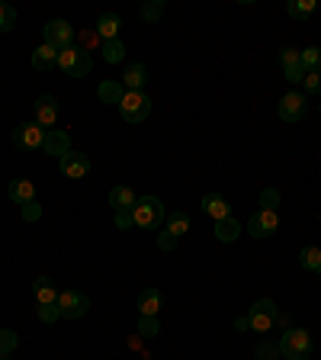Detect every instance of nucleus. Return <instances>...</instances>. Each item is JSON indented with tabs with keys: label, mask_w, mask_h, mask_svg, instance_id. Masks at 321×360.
I'll return each instance as SVG.
<instances>
[{
	"label": "nucleus",
	"mask_w": 321,
	"mask_h": 360,
	"mask_svg": "<svg viewBox=\"0 0 321 360\" xmlns=\"http://www.w3.org/2000/svg\"><path fill=\"white\" fill-rule=\"evenodd\" d=\"M277 347H280V357L286 360H308L312 357V335L306 328H286Z\"/></svg>",
	"instance_id": "f257e3e1"
},
{
	"label": "nucleus",
	"mask_w": 321,
	"mask_h": 360,
	"mask_svg": "<svg viewBox=\"0 0 321 360\" xmlns=\"http://www.w3.org/2000/svg\"><path fill=\"white\" fill-rule=\"evenodd\" d=\"M132 219L138 229H161V222L167 219V210L157 196H138V202H135V210H132Z\"/></svg>",
	"instance_id": "f03ea898"
},
{
	"label": "nucleus",
	"mask_w": 321,
	"mask_h": 360,
	"mask_svg": "<svg viewBox=\"0 0 321 360\" xmlns=\"http://www.w3.org/2000/svg\"><path fill=\"white\" fill-rule=\"evenodd\" d=\"M58 68L71 77H84V75H90L93 58H90V52H84L81 45H67V49L58 52Z\"/></svg>",
	"instance_id": "7ed1b4c3"
},
{
	"label": "nucleus",
	"mask_w": 321,
	"mask_h": 360,
	"mask_svg": "<svg viewBox=\"0 0 321 360\" xmlns=\"http://www.w3.org/2000/svg\"><path fill=\"white\" fill-rule=\"evenodd\" d=\"M280 319V309L273 300H257L254 306H251V312H247V322H251V328L257 331V335H267L273 325H277Z\"/></svg>",
	"instance_id": "20e7f679"
},
{
	"label": "nucleus",
	"mask_w": 321,
	"mask_h": 360,
	"mask_svg": "<svg viewBox=\"0 0 321 360\" xmlns=\"http://www.w3.org/2000/svg\"><path fill=\"white\" fill-rule=\"evenodd\" d=\"M119 112L126 122H142L151 112V97L145 90H126V97L119 103Z\"/></svg>",
	"instance_id": "39448f33"
},
{
	"label": "nucleus",
	"mask_w": 321,
	"mask_h": 360,
	"mask_svg": "<svg viewBox=\"0 0 321 360\" xmlns=\"http://www.w3.org/2000/svg\"><path fill=\"white\" fill-rule=\"evenodd\" d=\"M58 312H61V319H84L90 312V296L81 290L58 292Z\"/></svg>",
	"instance_id": "423d86ee"
},
{
	"label": "nucleus",
	"mask_w": 321,
	"mask_h": 360,
	"mask_svg": "<svg viewBox=\"0 0 321 360\" xmlns=\"http://www.w3.org/2000/svg\"><path fill=\"white\" fill-rule=\"evenodd\" d=\"M42 39H45V45H52L55 52H61L67 45H74V30H71L67 20H48L42 26Z\"/></svg>",
	"instance_id": "0eeeda50"
},
{
	"label": "nucleus",
	"mask_w": 321,
	"mask_h": 360,
	"mask_svg": "<svg viewBox=\"0 0 321 360\" xmlns=\"http://www.w3.org/2000/svg\"><path fill=\"white\" fill-rule=\"evenodd\" d=\"M13 145L22 151H36L45 145V129L39 122H22V126L13 129Z\"/></svg>",
	"instance_id": "6e6552de"
},
{
	"label": "nucleus",
	"mask_w": 321,
	"mask_h": 360,
	"mask_svg": "<svg viewBox=\"0 0 321 360\" xmlns=\"http://www.w3.org/2000/svg\"><path fill=\"white\" fill-rule=\"evenodd\" d=\"M280 229V212L277 210H261L251 216L247 222V232L254 235V238H270V235Z\"/></svg>",
	"instance_id": "1a4fd4ad"
},
{
	"label": "nucleus",
	"mask_w": 321,
	"mask_h": 360,
	"mask_svg": "<svg viewBox=\"0 0 321 360\" xmlns=\"http://www.w3.org/2000/svg\"><path fill=\"white\" fill-rule=\"evenodd\" d=\"M308 103H306V94H299V90H289L283 100H280V120L283 122H299L302 116H306Z\"/></svg>",
	"instance_id": "9d476101"
},
{
	"label": "nucleus",
	"mask_w": 321,
	"mask_h": 360,
	"mask_svg": "<svg viewBox=\"0 0 321 360\" xmlns=\"http://www.w3.org/2000/svg\"><path fill=\"white\" fill-rule=\"evenodd\" d=\"M36 122L45 132H52V129L58 126V100H55L52 94H42V97L36 100Z\"/></svg>",
	"instance_id": "9b49d317"
},
{
	"label": "nucleus",
	"mask_w": 321,
	"mask_h": 360,
	"mask_svg": "<svg viewBox=\"0 0 321 360\" xmlns=\"http://www.w3.org/2000/svg\"><path fill=\"white\" fill-rule=\"evenodd\" d=\"M61 174L71 180H81L90 174V158L84 155V151H67L65 158H61Z\"/></svg>",
	"instance_id": "f8f14e48"
},
{
	"label": "nucleus",
	"mask_w": 321,
	"mask_h": 360,
	"mask_svg": "<svg viewBox=\"0 0 321 360\" xmlns=\"http://www.w3.org/2000/svg\"><path fill=\"white\" fill-rule=\"evenodd\" d=\"M280 61H283V71H286V81L296 84L306 77V68H302V58H299V49H292V45H286V49H280Z\"/></svg>",
	"instance_id": "ddd939ff"
},
{
	"label": "nucleus",
	"mask_w": 321,
	"mask_h": 360,
	"mask_svg": "<svg viewBox=\"0 0 321 360\" xmlns=\"http://www.w3.org/2000/svg\"><path fill=\"white\" fill-rule=\"evenodd\" d=\"M45 155H52V158H65L67 151H71V135L61 132V129H52V132H45V145H42Z\"/></svg>",
	"instance_id": "4468645a"
},
{
	"label": "nucleus",
	"mask_w": 321,
	"mask_h": 360,
	"mask_svg": "<svg viewBox=\"0 0 321 360\" xmlns=\"http://www.w3.org/2000/svg\"><path fill=\"white\" fill-rule=\"evenodd\" d=\"M202 212L206 216H212V222H222V219L232 216V206H228V200L218 193H206L202 196Z\"/></svg>",
	"instance_id": "2eb2a0df"
},
{
	"label": "nucleus",
	"mask_w": 321,
	"mask_h": 360,
	"mask_svg": "<svg viewBox=\"0 0 321 360\" xmlns=\"http://www.w3.org/2000/svg\"><path fill=\"white\" fill-rule=\"evenodd\" d=\"M135 202H138V196H135L129 187H122V184L110 190V206H112V212H132Z\"/></svg>",
	"instance_id": "dca6fc26"
},
{
	"label": "nucleus",
	"mask_w": 321,
	"mask_h": 360,
	"mask_svg": "<svg viewBox=\"0 0 321 360\" xmlns=\"http://www.w3.org/2000/svg\"><path fill=\"white\" fill-rule=\"evenodd\" d=\"M119 26H122L119 13H103L93 30H97V36L103 39V42H112V39H119Z\"/></svg>",
	"instance_id": "f3484780"
},
{
	"label": "nucleus",
	"mask_w": 321,
	"mask_h": 360,
	"mask_svg": "<svg viewBox=\"0 0 321 360\" xmlns=\"http://www.w3.org/2000/svg\"><path fill=\"white\" fill-rule=\"evenodd\" d=\"M58 65V52H55L52 45H39V49H32V68L36 71H52V68Z\"/></svg>",
	"instance_id": "a211bd4d"
},
{
	"label": "nucleus",
	"mask_w": 321,
	"mask_h": 360,
	"mask_svg": "<svg viewBox=\"0 0 321 360\" xmlns=\"http://www.w3.org/2000/svg\"><path fill=\"white\" fill-rule=\"evenodd\" d=\"M145 81H148V68L142 61H135V65L126 68V75H122V87L126 90H142Z\"/></svg>",
	"instance_id": "6ab92c4d"
},
{
	"label": "nucleus",
	"mask_w": 321,
	"mask_h": 360,
	"mask_svg": "<svg viewBox=\"0 0 321 360\" xmlns=\"http://www.w3.org/2000/svg\"><path fill=\"white\" fill-rule=\"evenodd\" d=\"M32 292H36L39 306H52V302H58V286H55L48 277H39L36 283H32Z\"/></svg>",
	"instance_id": "aec40b11"
},
{
	"label": "nucleus",
	"mask_w": 321,
	"mask_h": 360,
	"mask_svg": "<svg viewBox=\"0 0 321 360\" xmlns=\"http://www.w3.org/2000/svg\"><path fill=\"white\" fill-rule=\"evenodd\" d=\"M161 302L164 300H161V292H157L155 286H145V290L138 292V312L142 315H157L161 312Z\"/></svg>",
	"instance_id": "412c9836"
},
{
	"label": "nucleus",
	"mask_w": 321,
	"mask_h": 360,
	"mask_svg": "<svg viewBox=\"0 0 321 360\" xmlns=\"http://www.w3.org/2000/svg\"><path fill=\"white\" fill-rule=\"evenodd\" d=\"M7 193H10V200H13V202L26 206V202L36 200V184H32V180H13Z\"/></svg>",
	"instance_id": "4be33fe9"
},
{
	"label": "nucleus",
	"mask_w": 321,
	"mask_h": 360,
	"mask_svg": "<svg viewBox=\"0 0 321 360\" xmlns=\"http://www.w3.org/2000/svg\"><path fill=\"white\" fill-rule=\"evenodd\" d=\"M97 97L103 100V103L119 106L122 97H126V87H122V84H116V81H103V84L97 87Z\"/></svg>",
	"instance_id": "5701e85b"
},
{
	"label": "nucleus",
	"mask_w": 321,
	"mask_h": 360,
	"mask_svg": "<svg viewBox=\"0 0 321 360\" xmlns=\"http://www.w3.org/2000/svg\"><path fill=\"white\" fill-rule=\"evenodd\" d=\"M164 229L173 235V238H180V235H187V229H190V216H187V212H180V210L167 212Z\"/></svg>",
	"instance_id": "b1692460"
},
{
	"label": "nucleus",
	"mask_w": 321,
	"mask_h": 360,
	"mask_svg": "<svg viewBox=\"0 0 321 360\" xmlns=\"http://www.w3.org/2000/svg\"><path fill=\"white\" fill-rule=\"evenodd\" d=\"M238 232H241V225H238V219H235V216H228V219H222V222H216V238L225 241V245L238 238Z\"/></svg>",
	"instance_id": "393cba45"
},
{
	"label": "nucleus",
	"mask_w": 321,
	"mask_h": 360,
	"mask_svg": "<svg viewBox=\"0 0 321 360\" xmlns=\"http://www.w3.org/2000/svg\"><path fill=\"white\" fill-rule=\"evenodd\" d=\"M299 264L306 270H312V274H321V248H315V245H306L299 251Z\"/></svg>",
	"instance_id": "a878e982"
},
{
	"label": "nucleus",
	"mask_w": 321,
	"mask_h": 360,
	"mask_svg": "<svg viewBox=\"0 0 321 360\" xmlns=\"http://www.w3.org/2000/svg\"><path fill=\"white\" fill-rule=\"evenodd\" d=\"M315 7H318V4H315V0H289V16L292 20H308V16L315 13Z\"/></svg>",
	"instance_id": "bb28decb"
},
{
	"label": "nucleus",
	"mask_w": 321,
	"mask_h": 360,
	"mask_svg": "<svg viewBox=\"0 0 321 360\" xmlns=\"http://www.w3.org/2000/svg\"><path fill=\"white\" fill-rule=\"evenodd\" d=\"M299 58H302L306 75H312V71H321V49H318V45H312V49H302Z\"/></svg>",
	"instance_id": "cd10ccee"
},
{
	"label": "nucleus",
	"mask_w": 321,
	"mask_h": 360,
	"mask_svg": "<svg viewBox=\"0 0 321 360\" xmlns=\"http://www.w3.org/2000/svg\"><path fill=\"white\" fill-rule=\"evenodd\" d=\"M122 58H126V45H122L119 39H112V42H103V61H110V65H119Z\"/></svg>",
	"instance_id": "c85d7f7f"
},
{
	"label": "nucleus",
	"mask_w": 321,
	"mask_h": 360,
	"mask_svg": "<svg viewBox=\"0 0 321 360\" xmlns=\"http://www.w3.org/2000/svg\"><path fill=\"white\" fill-rule=\"evenodd\" d=\"M157 331H161L157 315H142V319H138V335H142V338H155Z\"/></svg>",
	"instance_id": "c756f323"
},
{
	"label": "nucleus",
	"mask_w": 321,
	"mask_h": 360,
	"mask_svg": "<svg viewBox=\"0 0 321 360\" xmlns=\"http://www.w3.org/2000/svg\"><path fill=\"white\" fill-rule=\"evenodd\" d=\"M13 351H16V331H10V328H0V357L7 360Z\"/></svg>",
	"instance_id": "7c9ffc66"
},
{
	"label": "nucleus",
	"mask_w": 321,
	"mask_h": 360,
	"mask_svg": "<svg viewBox=\"0 0 321 360\" xmlns=\"http://www.w3.org/2000/svg\"><path fill=\"white\" fill-rule=\"evenodd\" d=\"M142 16H145V22H157L164 16V4H161V0H148L142 7Z\"/></svg>",
	"instance_id": "2f4dec72"
},
{
	"label": "nucleus",
	"mask_w": 321,
	"mask_h": 360,
	"mask_svg": "<svg viewBox=\"0 0 321 360\" xmlns=\"http://www.w3.org/2000/svg\"><path fill=\"white\" fill-rule=\"evenodd\" d=\"M16 22V10L7 7V4H0V32H10Z\"/></svg>",
	"instance_id": "473e14b6"
},
{
	"label": "nucleus",
	"mask_w": 321,
	"mask_h": 360,
	"mask_svg": "<svg viewBox=\"0 0 321 360\" xmlns=\"http://www.w3.org/2000/svg\"><path fill=\"white\" fill-rule=\"evenodd\" d=\"M39 319H42L45 325L58 322V319H61V312H58V302H52V306H39Z\"/></svg>",
	"instance_id": "72a5a7b5"
},
{
	"label": "nucleus",
	"mask_w": 321,
	"mask_h": 360,
	"mask_svg": "<svg viewBox=\"0 0 321 360\" xmlns=\"http://www.w3.org/2000/svg\"><path fill=\"white\" fill-rule=\"evenodd\" d=\"M302 84H306V94H321V71L306 75V77H302Z\"/></svg>",
	"instance_id": "f704fd0d"
},
{
	"label": "nucleus",
	"mask_w": 321,
	"mask_h": 360,
	"mask_svg": "<svg viewBox=\"0 0 321 360\" xmlns=\"http://www.w3.org/2000/svg\"><path fill=\"white\" fill-rule=\"evenodd\" d=\"M157 248H161V251H173V248H177V238H173L167 229H161V232H157Z\"/></svg>",
	"instance_id": "c9c22d12"
},
{
	"label": "nucleus",
	"mask_w": 321,
	"mask_h": 360,
	"mask_svg": "<svg viewBox=\"0 0 321 360\" xmlns=\"http://www.w3.org/2000/svg\"><path fill=\"white\" fill-rule=\"evenodd\" d=\"M261 206H263V210H277V206H280V193H277V190H263V193H261Z\"/></svg>",
	"instance_id": "e433bc0d"
},
{
	"label": "nucleus",
	"mask_w": 321,
	"mask_h": 360,
	"mask_svg": "<svg viewBox=\"0 0 321 360\" xmlns=\"http://www.w3.org/2000/svg\"><path fill=\"white\" fill-rule=\"evenodd\" d=\"M22 219H26V222H36V219H42V210H39V202H36V200L22 206Z\"/></svg>",
	"instance_id": "4c0bfd02"
},
{
	"label": "nucleus",
	"mask_w": 321,
	"mask_h": 360,
	"mask_svg": "<svg viewBox=\"0 0 321 360\" xmlns=\"http://www.w3.org/2000/svg\"><path fill=\"white\" fill-rule=\"evenodd\" d=\"M257 357H261V360H273V357H280V347H273V345H267V341H263V345H257Z\"/></svg>",
	"instance_id": "58836bf2"
},
{
	"label": "nucleus",
	"mask_w": 321,
	"mask_h": 360,
	"mask_svg": "<svg viewBox=\"0 0 321 360\" xmlns=\"http://www.w3.org/2000/svg\"><path fill=\"white\" fill-rule=\"evenodd\" d=\"M116 225H119V229H132V225H135L132 212H116Z\"/></svg>",
	"instance_id": "ea45409f"
},
{
	"label": "nucleus",
	"mask_w": 321,
	"mask_h": 360,
	"mask_svg": "<svg viewBox=\"0 0 321 360\" xmlns=\"http://www.w3.org/2000/svg\"><path fill=\"white\" fill-rule=\"evenodd\" d=\"M235 328H238V331L251 328V322H247V315H241V319H235Z\"/></svg>",
	"instance_id": "a19ab883"
},
{
	"label": "nucleus",
	"mask_w": 321,
	"mask_h": 360,
	"mask_svg": "<svg viewBox=\"0 0 321 360\" xmlns=\"http://www.w3.org/2000/svg\"><path fill=\"white\" fill-rule=\"evenodd\" d=\"M318 112H321V103H318Z\"/></svg>",
	"instance_id": "79ce46f5"
},
{
	"label": "nucleus",
	"mask_w": 321,
	"mask_h": 360,
	"mask_svg": "<svg viewBox=\"0 0 321 360\" xmlns=\"http://www.w3.org/2000/svg\"><path fill=\"white\" fill-rule=\"evenodd\" d=\"M318 222H321V219H318Z\"/></svg>",
	"instance_id": "37998d69"
},
{
	"label": "nucleus",
	"mask_w": 321,
	"mask_h": 360,
	"mask_svg": "<svg viewBox=\"0 0 321 360\" xmlns=\"http://www.w3.org/2000/svg\"><path fill=\"white\" fill-rule=\"evenodd\" d=\"M0 360H4V357H0Z\"/></svg>",
	"instance_id": "c03bdc74"
}]
</instances>
